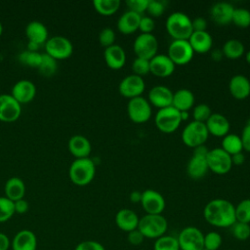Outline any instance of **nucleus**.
Segmentation results:
<instances>
[{
  "label": "nucleus",
  "mask_w": 250,
  "mask_h": 250,
  "mask_svg": "<svg viewBox=\"0 0 250 250\" xmlns=\"http://www.w3.org/2000/svg\"><path fill=\"white\" fill-rule=\"evenodd\" d=\"M188 42L193 52L199 54L209 52L213 46V38L208 31H193Z\"/></svg>",
  "instance_id": "obj_26"
},
{
  "label": "nucleus",
  "mask_w": 250,
  "mask_h": 250,
  "mask_svg": "<svg viewBox=\"0 0 250 250\" xmlns=\"http://www.w3.org/2000/svg\"><path fill=\"white\" fill-rule=\"evenodd\" d=\"M104 58L106 65L111 69H120L126 62V53L124 49L117 44L105 48Z\"/></svg>",
  "instance_id": "obj_22"
},
{
  "label": "nucleus",
  "mask_w": 250,
  "mask_h": 250,
  "mask_svg": "<svg viewBox=\"0 0 250 250\" xmlns=\"http://www.w3.org/2000/svg\"><path fill=\"white\" fill-rule=\"evenodd\" d=\"M146 89V83L143 77L136 74L125 76L119 83L118 91L121 96L127 99L141 97Z\"/></svg>",
  "instance_id": "obj_13"
},
{
  "label": "nucleus",
  "mask_w": 250,
  "mask_h": 250,
  "mask_svg": "<svg viewBox=\"0 0 250 250\" xmlns=\"http://www.w3.org/2000/svg\"><path fill=\"white\" fill-rule=\"evenodd\" d=\"M202 250H206V249H204V248H203V249H202Z\"/></svg>",
  "instance_id": "obj_63"
},
{
  "label": "nucleus",
  "mask_w": 250,
  "mask_h": 250,
  "mask_svg": "<svg viewBox=\"0 0 250 250\" xmlns=\"http://www.w3.org/2000/svg\"><path fill=\"white\" fill-rule=\"evenodd\" d=\"M132 70L133 74H136L138 76L143 77L144 75H146L150 72L149 61L136 57V59L132 62Z\"/></svg>",
  "instance_id": "obj_44"
},
{
  "label": "nucleus",
  "mask_w": 250,
  "mask_h": 250,
  "mask_svg": "<svg viewBox=\"0 0 250 250\" xmlns=\"http://www.w3.org/2000/svg\"><path fill=\"white\" fill-rule=\"evenodd\" d=\"M244 45L241 41L237 39H229L225 42L222 48V52L224 54V57L230 59V60H236L243 56L244 54Z\"/></svg>",
  "instance_id": "obj_32"
},
{
  "label": "nucleus",
  "mask_w": 250,
  "mask_h": 250,
  "mask_svg": "<svg viewBox=\"0 0 250 250\" xmlns=\"http://www.w3.org/2000/svg\"><path fill=\"white\" fill-rule=\"evenodd\" d=\"M21 113V104L11 94H0V120L13 122Z\"/></svg>",
  "instance_id": "obj_14"
},
{
  "label": "nucleus",
  "mask_w": 250,
  "mask_h": 250,
  "mask_svg": "<svg viewBox=\"0 0 250 250\" xmlns=\"http://www.w3.org/2000/svg\"><path fill=\"white\" fill-rule=\"evenodd\" d=\"M12 250H36L37 238L33 231L21 229L18 231L11 241Z\"/></svg>",
  "instance_id": "obj_21"
},
{
  "label": "nucleus",
  "mask_w": 250,
  "mask_h": 250,
  "mask_svg": "<svg viewBox=\"0 0 250 250\" xmlns=\"http://www.w3.org/2000/svg\"><path fill=\"white\" fill-rule=\"evenodd\" d=\"M224 57L222 49H215L211 52V59L215 62H220Z\"/></svg>",
  "instance_id": "obj_58"
},
{
  "label": "nucleus",
  "mask_w": 250,
  "mask_h": 250,
  "mask_svg": "<svg viewBox=\"0 0 250 250\" xmlns=\"http://www.w3.org/2000/svg\"><path fill=\"white\" fill-rule=\"evenodd\" d=\"M15 214L14 201L6 196H0V223L7 222Z\"/></svg>",
  "instance_id": "obj_41"
},
{
  "label": "nucleus",
  "mask_w": 250,
  "mask_h": 250,
  "mask_svg": "<svg viewBox=\"0 0 250 250\" xmlns=\"http://www.w3.org/2000/svg\"><path fill=\"white\" fill-rule=\"evenodd\" d=\"M155 27L154 20L149 16H142L140 21L139 29L141 30V33H152L153 29Z\"/></svg>",
  "instance_id": "obj_48"
},
{
  "label": "nucleus",
  "mask_w": 250,
  "mask_h": 250,
  "mask_svg": "<svg viewBox=\"0 0 250 250\" xmlns=\"http://www.w3.org/2000/svg\"><path fill=\"white\" fill-rule=\"evenodd\" d=\"M208 151H209V149L205 145H201V146H198L193 148V154L198 155V156L206 157Z\"/></svg>",
  "instance_id": "obj_56"
},
{
  "label": "nucleus",
  "mask_w": 250,
  "mask_h": 250,
  "mask_svg": "<svg viewBox=\"0 0 250 250\" xmlns=\"http://www.w3.org/2000/svg\"><path fill=\"white\" fill-rule=\"evenodd\" d=\"M193 31H206L207 21L202 17H197L191 21Z\"/></svg>",
  "instance_id": "obj_52"
},
{
  "label": "nucleus",
  "mask_w": 250,
  "mask_h": 250,
  "mask_svg": "<svg viewBox=\"0 0 250 250\" xmlns=\"http://www.w3.org/2000/svg\"><path fill=\"white\" fill-rule=\"evenodd\" d=\"M133 50L138 58L149 61L157 55L158 41L152 33H141L134 41Z\"/></svg>",
  "instance_id": "obj_9"
},
{
  "label": "nucleus",
  "mask_w": 250,
  "mask_h": 250,
  "mask_svg": "<svg viewBox=\"0 0 250 250\" xmlns=\"http://www.w3.org/2000/svg\"><path fill=\"white\" fill-rule=\"evenodd\" d=\"M208 165L206 157L192 155L187 165V173L189 178L193 180H199L203 178L208 172Z\"/></svg>",
  "instance_id": "obj_30"
},
{
  "label": "nucleus",
  "mask_w": 250,
  "mask_h": 250,
  "mask_svg": "<svg viewBox=\"0 0 250 250\" xmlns=\"http://www.w3.org/2000/svg\"><path fill=\"white\" fill-rule=\"evenodd\" d=\"M177 239L180 250H202L204 248V234L196 227L189 226L184 228Z\"/></svg>",
  "instance_id": "obj_10"
},
{
  "label": "nucleus",
  "mask_w": 250,
  "mask_h": 250,
  "mask_svg": "<svg viewBox=\"0 0 250 250\" xmlns=\"http://www.w3.org/2000/svg\"><path fill=\"white\" fill-rule=\"evenodd\" d=\"M153 250H180L177 237L173 235H162L155 239Z\"/></svg>",
  "instance_id": "obj_35"
},
{
  "label": "nucleus",
  "mask_w": 250,
  "mask_h": 250,
  "mask_svg": "<svg viewBox=\"0 0 250 250\" xmlns=\"http://www.w3.org/2000/svg\"><path fill=\"white\" fill-rule=\"evenodd\" d=\"M11 247V241L7 234L0 232V250H8Z\"/></svg>",
  "instance_id": "obj_54"
},
{
  "label": "nucleus",
  "mask_w": 250,
  "mask_h": 250,
  "mask_svg": "<svg viewBox=\"0 0 250 250\" xmlns=\"http://www.w3.org/2000/svg\"><path fill=\"white\" fill-rule=\"evenodd\" d=\"M38 47H39V44H37V43H35V42L28 41V43H27V50H29V51L37 52Z\"/></svg>",
  "instance_id": "obj_59"
},
{
  "label": "nucleus",
  "mask_w": 250,
  "mask_h": 250,
  "mask_svg": "<svg viewBox=\"0 0 250 250\" xmlns=\"http://www.w3.org/2000/svg\"><path fill=\"white\" fill-rule=\"evenodd\" d=\"M204 220L216 228H230L235 222L234 205L224 198L210 200L203 209Z\"/></svg>",
  "instance_id": "obj_1"
},
{
  "label": "nucleus",
  "mask_w": 250,
  "mask_h": 250,
  "mask_svg": "<svg viewBox=\"0 0 250 250\" xmlns=\"http://www.w3.org/2000/svg\"><path fill=\"white\" fill-rule=\"evenodd\" d=\"M147 101L158 109L170 106L172 105L173 92L164 85L153 86L148 92Z\"/></svg>",
  "instance_id": "obj_18"
},
{
  "label": "nucleus",
  "mask_w": 250,
  "mask_h": 250,
  "mask_svg": "<svg viewBox=\"0 0 250 250\" xmlns=\"http://www.w3.org/2000/svg\"><path fill=\"white\" fill-rule=\"evenodd\" d=\"M119 0H94L93 6L95 10L104 16H110L116 13L120 7Z\"/></svg>",
  "instance_id": "obj_34"
},
{
  "label": "nucleus",
  "mask_w": 250,
  "mask_h": 250,
  "mask_svg": "<svg viewBox=\"0 0 250 250\" xmlns=\"http://www.w3.org/2000/svg\"><path fill=\"white\" fill-rule=\"evenodd\" d=\"M168 229V222L162 214H146L140 218L138 229L145 238L156 239L165 234Z\"/></svg>",
  "instance_id": "obj_4"
},
{
  "label": "nucleus",
  "mask_w": 250,
  "mask_h": 250,
  "mask_svg": "<svg viewBox=\"0 0 250 250\" xmlns=\"http://www.w3.org/2000/svg\"><path fill=\"white\" fill-rule=\"evenodd\" d=\"M148 4V0H127L126 5L129 11L135 12L139 15H142L144 12L146 11Z\"/></svg>",
  "instance_id": "obj_47"
},
{
  "label": "nucleus",
  "mask_w": 250,
  "mask_h": 250,
  "mask_svg": "<svg viewBox=\"0 0 250 250\" xmlns=\"http://www.w3.org/2000/svg\"><path fill=\"white\" fill-rule=\"evenodd\" d=\"M2 32H3V25H2V23L0 21V35L2 34Z\"/></svg>",
  "instance_id": "obj_62"
},
{
  "label": "nucleus",
  "mask_w": 250,
  "mask_h": 250,
  "mask_svg": "<svg viewBox=\"0 0 250 250\" xmlns=\"http://www.w3.org/2000/svg\"><path fill=\"white\" fill-rule=\"evenodd\" d=\"M208 137L209 133L205 123L194 120L188 123L182 132L183 143L191 148L205 145Z\"/></svg>",
  "instance_id": "obj_6"
},
{
  "label": "nucleus",
  "mask_w": 250,
  "mask_h": 250,
  "mask_svg": "<svg viewBox=\"0 0 250 250\" xmlns=\"http://www.w3.org/2000/svg\"><path fill=\"white\" fill-rule=\"evenodd\" d=\"M223 243L222 235L217 231H209L204 234L203 246L206 250H218Z\"/></svg>",
  "instance_id": "obj_42"
},
{
  "label": "nucleus",
  "mask_w": 250,
  "mask_h": 250,
  "mask_svg": "<svg viewBox=\"0 0 250 250\" xmlns=\"http://www.w3.org/2000/svg\"><path fill=\"white\" fill-rule=\"evenodd\" d=\"M139 221V216L132 209H120L115 215V224L117 228L125 232H129L138 229Z\"/></svg>",
  "instance_id": "obj_23"
},
{
  "label": "nucleus",
  "mask_w": 250,
  "mask_h": 250,
  "mask_svg": "<svg viewBox=\"0 0 250 250\" xmlns=\"http://www.w3.org/2000/svg\"><path fill=\"white\" fill-rule=\"evenodd\" d=\"M194 52L188 40H173L168 47L167 56L175 65H184L188 63L193 58Z\"/></svg>",
  "instance_id": "obj_12"
},
{
  "label": "nucleus",
  "mask_w": 250,
  "mask_h": 250,
  "mask_svg": "<svg viewBox=\"0 0 250 250\" xmlns=\"http://www.w3.org/2000/svg\"><path fill=\"white\" fill-rule=\"evenodd\" d=\"M67 146H68V150L73 156H75V158L89 157L92 150V146L90 141L82 135L72 136L68 140Z\"/></svg>",
  "instance_id": "obj_25"
},
{
  "label": "nucleus",
  "mask_w": 250,
  "mask_h": 250,
  "mask_svg": "<svg viewBox=\"0 0 250 250\" xmlns=\"http://www.w3.org/2000/svg\"><path fill=\"white\" fill-rule=\"evenodd\" d=\"M74 250H105L104 246L95 240H84L78 243Z\"/></svg>",
  "instance_id": "obj_49"
},
{
  "label": "nucleus",
  "mask_w": 250,
  "mask_h": 250,
  "mask_svg": "<svg viewBox=\"0 0 250 250\" xmlns=\"http://www.w3.org/2000/svg\"><path fill=\"white\" fill-rule=\"evenodd\" d=\"M222 148L229 155L242 152L243 146H242L240 136L233 133H229L228 135L223 137Z\"/></svg>",
  "instance_id": "obj_33"
},
{
  "label": "nucleus",
  "mask_w": 250,
  "mask_h": 250,
  "mask_svg": "<svg viewBox=\"0 0 250 250\" xmlns=\"http://www.w3.org/2000/svg\"><path fill=\"white\" fill-rule=\"evenodd\" d=\"M96 174V164L89 158H75L69 166L68 175L70 181L77 186L90 184Z\"/></svg>",
  "instance_id": "obj_3"
},
{
  "label": "nucleus",
  "mask_w": 250,
  "mask_h": 250,
  "mask_svg": "<svg viewBox=\"0 0 250 250\" xmlns=\"http://www.w3.org/2000/svg\"><path fill=\"white\" fill-rule=\"evenodd\" d=\"M127 240L131 245L139 246L145 240V236L143 235V233L138 229H136L134 230H131V231L127 232Z\"/></svg>",
  "instance_id": "obj_50"
},
{
  "label": "nucleus",
  "mask_w": 250,
  "mask_h": 250,
  "mask_svg": "<svg viewBox=\"0 0 250 250\" xmlns=\"http://www.w3.org/2000/svg\"><path fill=\"white\" fill-rule=\"evenodd\" d=\"M5 196L12 201H17L23 198L25 193V185L19 177H12L8 179L4 186Z\"/></svg>",
  "instance_id": "obj_31"
},
{
  "label": "nucleus",
  "mask_w": 250,
  "mask_h": 250,
  "mask_svg": "<svg viewBox=\"0 0 250 250\" xmlns=\"http://www.w3.org/2000/svg\"><path fill=\"white\" fill-rule=\"evenodd\" d=\"M141 205L146 214H162L166 203L160 192L148 188L142 192Z\"/></svg>",
  "instance_id": "obj_15"
},
{
  "label": "nucleus",
  "mask_w": 250,
  "mask_h": 250,
  "mask_svg": "<svg viewBox=\"0 0 250 250\" xmlns=\"http://www.w3.org/2000/svg\"><path fill=\"white\" fill-rule=\"evenodd\" d=\"M14 206H15V213H18V214H24L27 212L29 208L28 202L24 198L15 201Z\"/></svg>",
  "instance_id": "obj_53"
},
{
  "label": "nucleus",
  "mask_w": 250,
  "mask_h": 250,
  "mask_svg": "<svg viewBox=\"0 0 250 250\" xmlns=\"http://www.w3.org/2000/svg\"><path fill=\"white\" fill-rule=\"evenodd\" d=\"M211 114V108L206 104H199L192 109V117L194 121L205 123Z\"/></svg>",
  "instance_id": "obj_43"
},
{
  "label": "nucleus",
  "mask_w": 250,
  "mask_h": 250,
  "mask_svg": "<svg viewBox=\"0 0 250 250\" xmlns=\"http://www.w3.org/2000/svg\"><path fill=\"white\" fill-rule=\"evenodd\" d=\"M208 169L217 175L229 173L232 167L231 157L222 147L209 149L206 155Z\"/></svg>",
  "instance_id": "obj_7"
},
{
  "label": "nucleus",
  "mask_w": 250,
  "mask_h": 250,
  "mask_svg": "<svg viewBox=\"0 0 250 250\" xmlns=\"http://www.w3.org/2000/svg\"><path fill=\"white\" fill-rule=\"evenodd\" d=\"M231 22L238 27H248L250 25V11L245 8H234Z\"/></svg>",
  "instance_id": "obj_37"
},
{
  "label": "nucleus",
  "mask_w": 250,
  "mask_h": 250,
  "mask_svg": "<svg viewBox=\"0 0 250 250\" xmlns=\"http://www.w3.org/2000/svg\"><path fill=\"white\" fill-rule=\"evenodd\" d=\"M209 135L215 137H225L229 133L230 124L229 119L221 113H212L205 122Z\"/></svg>",
  "instance_id": "obj_19"
},
{
  "label": "nucleus",
  "mask_w": 250,
  "mask_h": 250,
  "mask_svg": "<svg viewBox=\"0 0 250 250\" xmlns=\"http://www.w3.org/2000/svg\"><path fill=\"white\" fill-rule=\"evenodd\" d=\"M150 73L157 77H168L175 71V63L165 54H157L149 60Z\"/></svg>",
  "instance_id": "obj_16"
},
{
  "label": "nucleus",
  "mask_w": 250,
  "mask_h": 250,
  "mask_svg": "<svg viewBox=\"0 0 250 250\" xmlns=\"http://www.w3.org/2000/svg\"><path fill=\"white\" fill-rule=\"evenodd\" d=\"M58 68V63L57 60L48 55L47 53L42 54L41 58V62L38 66V70L41 74L45 76H51L53 75Z\"/></svg>",
  "instance_id": "obj_36"
},
{
  "label": "nucleus",
  "mask_w": 250,
  "mask_h": 250,
  "mask_svg": "<svg viewBox=\"0 0 250 250\" xmlns=\"http://www.w3.org/2000/svg\"><path fill=\"white\" fill-rule=\"evenodd\" d=\"M165 11V4L163 1H158V0H148L146 12L148 13L149 17H160L163 15Z\"/></svg>",
  "instance_id": "obj_46"
},
{
  "label": "nucleus",
  "mask_w": 250,
  "mask_h": 250,
  "mask_svg": "<svg viewBox=\"0 0 250 250\" xmlns=\"http://www.w3.org/2000/svg\"><path fill=\"white\" fill-rule=\"evenodd\" d=\"M36 94L35 84L28 79H21L17 81L11 91V95L21 104H27L33 100Z\"/></svg>",
  "instance_id": "obj_17"
},
{
  "label": "nucleus",
  "mask_w": 250,
  "mask_h": 250,
  "mask_svg": "<svg viewBox=\"0 0 250 250\" xmlns=\"http://www.w3.org/2000/svg\"><path fill=\"white\" fill-rule=\"evenodd\" d=\"M181 122V112L172 105L158 109L154 116V123L157 129L166 134L175 132Z\"/></svg>",
  "instance_id": "obj_5"
},
{
  "label": "nucleus",
  "mask_w": 250,
  "mask_h": 250,
  "mask_svg": "<svg viewBox=\"0 0 250 250\" xmlns=\"http://www.w3.org/2000/svg\"><path fill=\"white\" fill-rule=\"evenodd\" d=\"M234 7L228 2H217L210 9V17L219 25H227L231 22Z\"/></svg>",
  "instance_id": "obj_20"
},
{
  "label": "nucleus",
  "mask_w": 250,
  "mask_h": 250,
  "mask_svg": "<svg viewBox=\"0 0 250 250\" xmlns=\"http://www.w3.org/2000/svg\"><path fill=\"white\" fill-rule=\"evenodd\" d=\"M166 30L174 40H188L193 32L190 18L183 12H174L166 20Z\"/></svg>",
  "instance_id": "obj_2"
},
{
  "label": "nucleus",
  "mask_w": 250,
  "mask_h": 250,
  "mask_svg": "<svg viewBox=\"0 0 250 250\" xmlns=\"http://www.w3.org/2000/svg\"><path fill=\"white\" fill-rule=\"evenodd\" d=\"M245 59H246V62H247L248 63H250V51H248V52L246 53Z\"/></svg>",
  "instance_id": "obj_61"
},
{
  "label": "nucleus",
  "mask_w": 250,
  "mask_h": 250,
  "mask_svg": "<svg viewBox=\"0 0 250 250\" xmlns=\"http://www.w3.org/2000/svg\"><path fill=\"white\" fill-rule=\"evenodd\" d=\"M129 199L132 203H141L142 199V192L139 190H133L129 194Z\"/></svg>",
  "instance_id": "obj_57"
},
{
  "label": "nucleus",
  "mask_w": 250,
  "mask_h": 250,
  "mask_svg": "<svg viewBox=\"0 0 250 250\" xmlns=\"http://www.w3.org/2000/svg\"><path fill=\"white\" fill-rule=\"evenodd\" d=\"M25 34L28 41L37 44L45 43L48 39V29L46 25L39 21H31L25 27Z\"/></svg>",
  "instance_id": "obj_28"
},
{
  "label": "nucleus",
  "mask_w": 250,
  "mask_h": 250,
  "mask_svg": "<svg viewBox=\"0 0 250 250\" xmlns=\"http://www.w3.org/2000/svg\"><path fill=\"white\" fill-rule=\"evenodd\" d=\"M227 250H231V249H227Z\"/></svg>",
  "instance_id": "obj_64"
},
{
  "label": "nucleus",
  "mask_w": 250,
  "mask_h": 250,
  "mask_svg": "<svg viewBox=\"0 0 250 250\" xmlns=\"http://www.w3.org/2000/svg\"><path fill=\"white\" fill-rule=\"evenodd\" d=\"M232 165H242L245 162V155L243 152H238L233 155H230Z\"/></svg>",
  "instance_id": "obj_55"
},
{
  "label": "nucleus",
  "mask_w": 250,
  "mask_h": 250,
  "mask_svg": "<svg viewBox=\"0 0 250 250\" xmlns=\"http://www.w3.org/2000/svg\"><path fill=\"white\" fill-rule=\"evenodd\" d=\"M235 207V219L237 222L250 224V198L241 200Z\"/></svg>",
  "instance_id": "obj_39"
},
{
  "label": "nucleus",
  "mask_w": 250,
  "mask_h": 250,
  "mask_svg": "<svg viewBox=\"0 0 250 250\" xmlns=\"http://www.w3.org/2000/svg\"><path fill=\"white\" fill-rule=\"evenodd\" d=\"M231 235L239 241H245L250 237V224L235 222L230 228Z\"/></svg>",
  "instance_id": "obj_38"
},
{
  "label": "nucleus",
  "mask_w": 250,
  "mask_h": 250,
  "mask_svg": "<svg viewBox=\"0 0 250 250\" xmlns=\"http://www.w3.org/2000/svg\"><path fill=\"white\" fill-rule=\"evenodd\" d=\"M41 58H42V54L34 51H29V50H25L20 53L19 55V61L21 63L28 66H32V67H37V68L41 62Z\"/></svg>",
  "instance_id": "obj_40"
},
{
  "label": "nucleus",
  "mask_w": 250,
  "mask_h": 250,
  "mask_svg": "<svg viewBox=\"0 0 250 250\" xmlns=\"http://www.w3.org/2000/svg\"><path fill=\"white\" fill-rule=\"evenodd\" d=\"M194 104L193 93L186 88L179 89L173 93L172 106L177 108L179 111H188Z\"/></svg>",
  "instance_id": "obj_29"
},
{
  "label": "nucleus",
  "mask_w": 250,
  "mask_h": 250,
  "mask_svg": "<svg viewBox=\"0 0 250 250\" xmlns=\"http://www.w3.org/2000/svg\"><path fill=\"white\" fill-rule=\"evenodd\" d=\"M229 90L234 99L244 100L250 95V80L243 74H235L229 80Z\"/></svg>",
  "instance_id": "obj_24"
},
{
  "label": "nucleus",
  "mask_w": 250,
  "mask_h": 250,
  "mask_svg": "<svg viewBox=\"0 0 250 250\" xmlns=\"http://www.w3.org/2000/svg\"><path fill=\"white\" fill-rule=\"evenodd\" d=\"M45 50L48 55L56 60L67 59L73 52V46L70 40L62 35L52 36L45 42Z\"/></svg>",
  "instance_id": "obj_11"
},
{
  "label": "nucleus",
  "mask_w": 250,
  "mask_h": 250,
  "mask_svg": "<svg viewBox=\"0 0 250 250\" xmlns=\"http://www.w3.org/2000/svg\"><path fill=\"white\" fill-rule=\"evenodd\" d=\"M143 15H139L132 11L123 13L117 21V28L123 34H132L139 29L140 21Z\"/></svg>",
  "instance_id": "obj_27"
},
{
  "label": "nucleus",
  "mask_w": 250,
  "mask_h": 250,
  "mask_svg": "<svg viewBox=\"0 0 250 250\" xmlns=\"http://www.w3.org/2000/svg\"><path fill=\"white\" fill-rule=\"evenodd\" d=\"M240 138H241L243 149L250 152V125L246 124L244 126Z\"/></svg>",
  "instance_id": "obj_51"
},
{
  "label": "nucleus",
  "mask_w": 250,
  "mask_h": 250,
  "mask_svg": "<svg viewBox=\"0 0 250 250\" xmlns=\"http://www.w3.org/2000/svg\"><path fill=\"white\" fill-rule=\"evenodd\" d=\"M115 41V32L110 27L103 28L99 33V42L104 48H107L114 44Z\"/></svg>",
  "instance_id": "obj_45"
},
{
  "label": "nucleus",
  "mask_w": 250,
  "mask_h": 250,
  "mask_svg": "<svg viewBox=\"0 0 250 250\" xmlns=\"http://www.w3.org/2000/svg\"><path fill=\"white\" fill-rule=\"evenodd\" d=\"M127 113L134 123H145L151 117V104L143 96L131 99L127 104Z\"/></svg>",
  "instance_id": "obj_8"
},
{
  "label": "nucleus",
  "mask_w": 250,
  "mask_h": 250,
  "mask_svg": "<svg viewBox=\"0 0 250 250\" xmlns=\"http://www.w3.org/2000/svg\"><path fill=\"white\" fill-rule=\"evenodd\" d=\"M181 112V118H182V121H186L188 119V116H189V113L188 111H180Z\"/></svg>",
  "instance_id": "obj_60"
}]
</instances>
